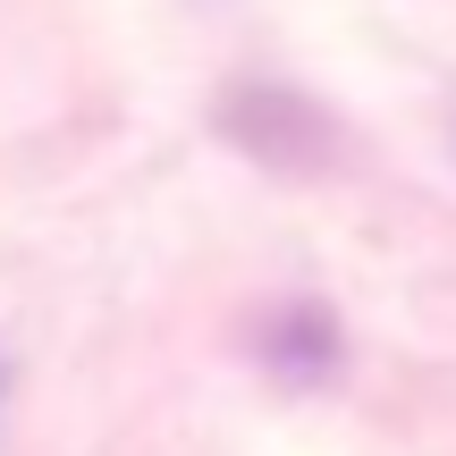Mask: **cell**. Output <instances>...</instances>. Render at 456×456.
<instances>
[{
  "label": "cell",
  "mask_w": 456,
  "mask_h": 456,
  "mask_svg": "<svg viewBox=\"0 0 456 456\" xmlns=\"http://www.w3.org/2000/svg\"><path fill=\"white\" fill-rule=\"evenodd\" d=\"M220 135L237 152H254V161H271V169H330L338 161V118L322 102H305L296 85H279V77L228 85L220 94Z\"/></svg>",
  "instance_id": "obj_1"
},
{
  "label": "cell",
  "mask_w": 456,
  "mask_h": 456,
  "mask_svg": "<svg viewBox=\"0 0 456 456\" xmlns=\"http://www.w3.org/2000/svg\"><path fill=\"white\" fill-rule=\"evenodd\" d=\"M262 363H271L279 380H296V389H322L330 372H338V322H330L322 305H279L271 322H262Z\"/></svg>",
  "instance_id": "obj_2"
}]
</instances>
